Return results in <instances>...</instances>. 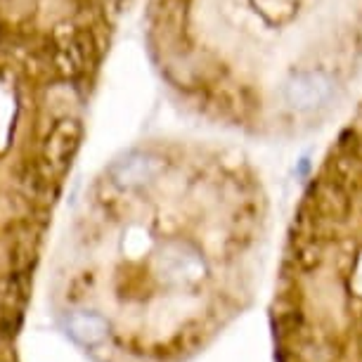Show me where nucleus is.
Here are the masks:
<instances>
[{"label": "nucleus", "mask_w": 362, "mask_h": 362, "mask_svg": "<svg viewBox=\"0 0 362 362\" xmlns=\"http://www.w3.org/2000/svg\"><path fill=\"white\" fill-rule=\"evenodd\" d=\"M275 362H362V180L329 170L293 216L270 308Z\"/></svg>", "instance_id": "1"}, {"label": "nucleus", "mask_w": 362, "mask_h": 362, "mask_svg": "<svg viewBox=\"0 0 362 362\" xmlns=\"http://www.w3.org/2000/svg\"><path fill=\"white\" fill-rule=\"evenodd\" d=\"M163 170V161L149 152H131L112 166V180L119 187L135 189L154 182Z\"/></svg>", "instance_id": "2"}, {"label": "nucleus", "mask_w": 362, "mask_h": 362, "mask_svg": "<svg viewBox=\"0 0 362 362\" xmlns=\"http://www.w3.org/2000/svg\"><path fill=\"white\" fill-rule=\"evenodd\" d=\"M332 93V81L322 71L296 74L284 88V98L293 109H315L327 102Z\"/></svg>", "instance_id": "3"}, {"label": "nucleus", "mask_w": 362, "mask_h": 362, "mask_svg": "<svg viewBox=\"0 0 362 362\" xmlns=\"http://www.w3.org/2000/svg\"><path fill=\"white\" fill-rule=\"evenodd\" d=\"M78 140H81V126L76 121L66 119L54 126V131L47 135L43 147V161L50 168V173H62L66 168V163H69V159L78 147Z\"/></svg>", "instance_id": "4"}, {"label": "nucleus", "mask_w": 362, "mask_h": 362, "mask_svg": "<svg viewBox=\"0 0 362 362\" xmlns=\"http://www.w3.org/2000/svg\"><path fill=\"white\" fill-rule=\"evenodd\" d=\"M69 334L83 346H100L109 337V327L98 313H71L66 320Z\"/></svg>", "instance_id": "5"}]
</instances>
